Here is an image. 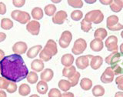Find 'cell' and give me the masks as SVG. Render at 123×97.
Returning <instances> with one entry per match:
<instances>
[{
  "label": "cell",
  "instance_id": "7c38bea8",
  "mask_svg": "<svg viewBox=\"0 0 123 97\" xmlns=\"http://www.w3.org/2000/svg\"><path fill=\"white\" fill-rule=\"evenodd\" d=\"M68 15L66 13V12L65 11H59L57 13H55V15L52 17V22L53 23H55L56 25H62L65 22V21L66 20Z\"/></svg>",
  "mask_w": 123,
  "mask_h": 97
},
{
  "label": "cell",
  "instance_id": "44dd1931",
  "mask_svg": "<svg viewBox=\"0 0 123 97\" xmlns=\"http://www.w3.org/2000/svg\"><path fill=\"white\" fill-rule=\"evenodd\" d=\"M31 15H32V17L35 19V20H40L42 18H43V10H42L41 8L39 7H36L32 10V13H31Z\"/></svg>",
  "mask_w": 123,
  "mask_h": 97
},
{
  "label": "cell",
  "instance_id": "4dcf8cb0",
  "mask_svg": "<svg viewBox=\"0 0 123 97\" xmlns=\"http://www.w3.org/2000/svg\"><path fill=\"white\" fill-rule=\"evenodd\" d=\"M92 94L95 96H102L105 94V89H104L102 86L100 85H97L95 86L92 89Z\"/></svg>",
  "mask_w": 123,
  "mask_h": 97
},
{
  "label": "cell",
  "instance_id": "d590c367",
  "mask_svg": "<svg viewBox=\"0 0 123 97\" xmlns=\"http://www.w3.org/2000/svg\"><path fill=\"white\" fill-rule=\"evenodd\" d=\"M17 90V85L16 83L12 82V81H10L9 86H8L6 91L9 92V93H14V92Z\"/></svg>",
  "mask_w": 123,
  "mask_h": 97
},
{
  "label": "cell",
  "instance_id": "2e32d148",
  "mask_svg": "<svg viewBox=\"0 0 123 97\" xmlns=\"http://www.w3.org/2000/svg\"><path fill=\"white\" fill-rule=\"evenodd\" d=\"M44 67H45L44 63L41 59H35L32 62V63H31V68H32L33 71L36 72H42L44 69Z\"/></svg>",
  "mask_w": 123,
  "mask_h": 97
},
{
  "label": "cell",
  "instance_id": "681fc988",
  "mask_svg": "<svg viewBox=\"0 0 123 97\" xmlns=\"http://www.w3.org/2000/svg\"><path fill=\"white\" fill-rule=\"evenodd\" d=\"M4 57H5V52H4L3 50L0 49V60H2Z\"/></svg>",
  "mask_w": 123,
  "mask_h": 97
},
{
  "label": "cell",
  "instance_id": "cb8c5ba5",
  "mask_svg": "<svg viewBox=\"0 0 123 97\" xmlns=\"http://www.w3.org/2000/svg\"><path fill=\"white\" fill-rule=\"evenodd\" d=\"M30 92H31V89L28 84L23 83L20 85V86L18 88V93L19 95H21L22 96H26L29 95Z\"/></svg>",
  "mask_w": 123,
  "mask_h": 97
},
{
  "label": "cell",
  "instance_id": "c3c4849f",
  "mask_svg": "<svg viewBox=\"0 0 123 97\" xmlns=\"http://www.w3.org/2000/svg\"><path fill=\"white\" fill-rule=\"evenodd\" d=\"M62 96H70V97H73L74 96V94L72 93V92H65V93L62 94Z\"/></svg>",
  "mask_w": 123,
  "mask_h": 97
},
{
  "label": "cell",
  "instance_id": "74e56055",
  "mask_svg": "<svg viewBox=\"0 0 123 97\" xmlns=\"http://www.w3.org/2000/svg\"><path fill=\"white\" fill-rule=\"evenodd\" d=\"M9 80L4 78V77H0V89L1 90H6L9 84Z\"/></svg>",
  "mask_w": 123,
  "mask_h": 97
},
{
  "label": "cell",
  "instance_id": "8992f818",
  "mask_svg": "<svg viewBox=\"0 0 123 97\" xmlns=\"http://www.w3.org/2000/svg\"><path fill=\"white\" fill-rule=\"evenodd\" d=\"M72 39V33L69 32V31H64V32L62 33L61 37L59 40V45L63 49L67 48L68 47V45H70Z\"/></svg>",
  "mask_w": 123,
  "mask_h": 97
},
{
  "label": "cell",
  "instance_id": "484cf974",
  "mask_svg": "<svg viewBox=\"0 0 123 97\" xmlns=\"http://www.w3.org/2000/svg\"><path fill=\"white\" fill-rule=\"evenodd\" d=\"M107 35H108V32L105 29L99 28L95 30V32L94 33V36L95 39H98L103 40V39H105V38L107 36Z\"/></svg>",
  "mask_w": 123,
  "mask_h": 97
},
{
  "label": "cell",
  "instance_id": "91938a15",
  "mask_svg": "<svg viewBox=\"0 0 123 97\" xmlns=\"http://www.w3.org/2000/svg\"><path fill=\"white\" fill-rule=\"evenodd\" d=\"M0 73H1V69H0Z\"/></svg>",
  "mask_w": 123,
  "mask_h": 97
},
{
  "label": "cell",
  "instance_id": "7bdbcfd3",
  "mask_svg": "<svg viewBox=\"0 0 123 97\" xmlns=\"http://www.w3.org/2000/svg\"><path fill=\"white\" fill-rule=\"evenodd\" d=\"M6 13V6L3 2H0V15Z\"/></svg>",
  "mask_w": 123,
  "mask_h": 97
},
{
  "label": "cell",
  "instance_id": "d4e9b609",
  "mask_svg": "<svg viewBox=\"0 0 123 97\" xmlns=\"http://www.w3.org/2000/svg\"><path fill=\"white\" fill-rule=\"evenodd\" d=\"M59 89L62 91H64V92H68L70 88L72 87L71 86V83L69 82V80H65V79H62L59 82V84H58Z\"/></svg>",
  "mask_w": 123,
  "mask_h": 97
},
{
  "label": "cell",
  "instance_id": "e575fe53",
  "mask_svg": "<svg viewBox=\"0 0 123 97\" xmlns=\"http://www.w3.org/2000/svg\"><path fill=\"white\" fill-rule=\"evenodd\" d=\"M68 4L71 7L80 9L83 6V2L82 0H67Z\"/></svg>",
  "mask_w": 123,
  "mask_h": 97
},
{
  "label": "cell",
  "instance_id": "836d02e7",
  "mask_svg": "<svg viewBox=\"0 0 123 97\" xmlns=\"http://www.w3.org/2000/svg\"><path fill=\"white\" fill-rule=\"evenodd\" d=\"M83 13L80 10H75L71 13V18L74 21H79L82 19Z\"/></svg>",
  "mask_w": 123,
  "mask_h": 97
},
{
  "label": "cell",
  "instance_id": "5b68a950",
  "mask_svg": "<svg viewBox=\"0 0 123 97\" xmlns=\"http://www.w3.org/2000/svg\"><path fill=\"white\" fill-rule=\"evenodd\" d=\"M87 48V43L86 41L83 39H78L75 42L74 45L72 46V52L74 55H80L84 52L85 50Z\"/></svg>",
  "mask_w": 123,
  "mask_h": 97
},
{
  "label": "cell",
  "instance_id": "603a6c76",
  "mask_svg": "<svg viewBox=\"0 0 123 97\" xmlns=\"http://www.w3.org/2000/svg\"><path fill=\"white\" fill-rule=\"evenodd\" d=\"M75 72H76L75 67L73 66V65H70V66H67V67L65 66V68L62 70V76L69 79L70 77H72L74 75Z\"/></svg>",
  "mask_w": 123,
  "mask_h": 97
},
{
  "label": "cell",
  "instance_id": "83f0119b",
  "mask_svg": "<svg viewBox=\"0 0 123 97\" xmlns=\"http://www.w3.org/2000/svg\"><path fill=\"white\" fill-rule=\"evenodd\" d=\"M118 23V17L116 16V15H110L107 18L106 20V26L107 28H109V27L114 26L116 24Z\"/></svg>",
  "mask_w": 123,
  "mask_h": 97
},
{
  "label": "cell",
  "instance_id": "7dc6e473",
  "mask_svg": "<svg viewBox=\"0 0 123 97\" xmlns=\"http://www.w3.org/2000/svg\"><path fill=\"white\" fill-rule=\"evenodd\" d=\"M6 39V34L4 33V32H0V42L5 41Z\"/></svg>",
  "mask_w": 123,
  "mask_h": 97
},
{
  "label": "cell",
  "instance_id": "f5cc1de1",
  "mask_svg": "<svg viewBox=\"0 0 123 97\" xmlns=\"http://www.w3.org/2000/svg\"><path fill=\"white\" fill-rule=\"evenodd\" d=\"M115 97H120V96H123V92H116L115 93Z\"/></svg>",
  "mask_w": 123,
  "mask_h": 97
},
{
  "label": "cell",
  "instance_id": "52a82bcc",
  "mask_svg": "<svg viewBox=\"0 0 123 97\" xmlns=\"http://www.w3.org/2000/svg\"><path fill=\"white\" fill-rule=\"evenodd\" d=\"M105 45L109 52L118 51V38L115 36H110L105 40Z\"/></svg>",
  "mask_w": 123,
  "mask_h": 97
},
{
  "label": "cell",
  "instance_id": "1f68e13d",
  "mask_svg": "<svg viewBox=\"0 0 123 97\" xmlns=\"http://www.w3.org/2000/svg\"><path fill=\"white\" fill-rule=\"evenodd\" d=\"M80 76H81L80 73L79 72L76 71V72L75 73V74L68 79L69 82H70V83H71L72 87H74V86H76L77 84H78L79 81V79H80Z\"/></svg>",
  "mask_w": 123,
  "mask_h": 97
},
{
  "label": "cell",
  "instance_id": "ffe728a7",
  "mask_svg": "<svg viewBox=\"0 0 123 97\" xmlns=\"http://www.w3.org/2000/svg\"><path fill=\"white\" fill-rule=\"evenodd\" d=\"M36 90L39 94H42V95L46 94V92L49 90L47 82H45V81H43V80H41L40 82H38L37 83Z\"/></svg>",
  "mask_w": 123,
  "mask_h": 97
},
{
  "label": "cell",
  "instance_id": "3957f363",
  "mask_svg": "<svg viewBox=\"0 0 123 97\" xmlns=\"http://www.w3.org/2000/svg\"><path fill=\"white\" fill-rule=\"evenodd\" d=\"M85 20L95 24H99L104 19V15L100 10H92L88 12L85 16Z\"/></svg>",
  "mask_w": 123,
  "mask_h": 97
},
{
  "label": "cell",
  "instance_id": "d6a6232c",
  "mask_svg": "<svg viewBox=\"0 0 123 97\" xmlns=\"http://www.w3.org/2000/svg\"><path fill=\"white\" fill-rule=\"evenodd\" d=\"M81 29L85 32H88L92 29V22H89L86 20H83L81 22Z\"/></svg>",
  "mask_w": 123,
  "mask_h": 97
},
{
  "label": "cell",
  "instance_id": "60d3db41",
  "mask_svg": "<svg viewBox=\"0 0 123 97\" xmlns=\"http://www.w3.org/2000/svg\"><path fill=\"white\" fill-rule=\"evenodd\" d=\"M110 6V9H111V10L112 11V12H114V13H119L121 10H122V8L121 7H119L118 5H116L115 2H111V5H109Z\"/></svg>",
  "mask_w": 123,
  "mask_h": 97
},
{
  "label": "cell",
  "instance_id": "ee69618b",
  "mask_svg": "<svg viewBox=\"0 0 123 97\" xmlns=\"http://www.w3.org/2000/svg\"><path fill=\"white\" fill-rule=\"evenodd\" d=\"M115 83L117 85L123 84V74H121V76H117V78L115 79Z\"/></svg>",
  "mask_w": 123,
  "mask_h": 97
},
{
  "label": "cell",
  "instance_id": "f6af8a7d",
  "mask_svg": "<svg viewBox=\"0 0 123 97\" xmlns=\"http://www.w3.org/2000/svg\"><path fill=\"white\" fill-rule=\"evenodd\" d=\"M99 2H101L102 5L108 6V5H111V3L113 2V0H99Z\"/></svg>",
  "mask_w": 123,
  "mask_h": 97
},
{
  "label": "cell",
  "instance_id": "5bb4252c",
  "mask_svg": "<svg viewBox=\"0 0 123 97\" xmlns=\"http://www.w3.org/2000/svg\"><path fill=\"white\" fill-rule=\"evenodd\" d=\"M104 47V43L102 40L98 39H95L90 42V48L94 52H100L102 51Z\"/></svg>",
  "mask_w": 123,
  "mask_h": 97
},
{
  "label": "cell",
  "instance_id": "d6986e66",
  "mask_svg": "<svg viewBox=\"0 0 123 97\" xmlns=\"http://www.w3.org/2000/svg\"><path fill=\"white\" fill-rule=\"evenodd\" d=\"M54 76V72L51 69H45L41 73L40 78L42 80L45 81V82H49L51 81Z\"/></svg>",
  "mask_w": 123,
  "mask_h": 97
},
{
  "label": "cell",
  "instance_id": "f1b7e54d",
  "mask_svg": "<svg viewBox=\"0 0 123 97\" xmlns=\"http://www.w3.org/2000/svg\"><path fill=\"white\" fill-rule=\"evenodd\" d=\"M26 79L28 81V83L30 84H35L38 82V76L36 72H29L28 75H27Z\"/></svg>",
  "mask_w": 123,
  "mask_h": 97
},
{
  "label": "cell",
  "instance_id": "6da1fadb",
  "mask_svg": "<svg viewBox=\"0 0 123 97\" xmlns=\"http://www.w3.org/2000/svg\"><path fill=\"white\" fill-rule=\"evenodd\" d=\"M0 69L2 77L15 83L25 79L29 73L22 57L16 53L5 56L0 60Z\"/></svg>",
  "mask_w": 123,
  "mask_h": 97
},
{
  "label": "cell",
  "instance_id": "30bf717a",
  "mask_svg": "<svg viewBox=\"0 0 123 97\" xmlns=\"http://www.w3.org/2000/svg\"><path fill=\"white\" fill-rule=\"evenodd\" d=\"M92 58V56H82L77 58L75 61V64L77 68L79 69H86L88 65H89V59Z\"/></svg>",
  "mask_w": 123,
  "mask_h": 97
},
{
  "label": "cell",
  "instance_id": "9c48e42d",
  "mask_svg": "<svg viewBox=\"0 0 123 97\" xmlns=\"http://www.w3.org/2000/svg\"><path fill=\"white\" fill-rule=\"evenodd\" d=\"M114 76H115L114 72L112 70V69H111V67L110 66V67L106 68V69L104 71L102 75L101 76L100 79H101L102 83L108 84L112 82L114 79Z\"/></svg>",
  "mask_w": 123,
  "mask_h": 97
},
{
  "label": "cell",
  "instance_id": "8d00e7d4",
  "mask_svg": "<svg viewBox=\"0 0 123 97\" xmlns=\"http://www.w3.org/2000/svg\"><path fill=\"white\" fill-rule=\"evenodd\" d=\"M111 69H112V70L114 72V74L115 76L116 75H121V74H123V68H122L121 66H119L118 64H115V65H111Z\"/></svg>",
  "mask_w": 123,
  "mask_h": 97
},
{
  "label": "cell",
  "instance_id": "7a4b0ae2",
  "mask_svg": "<svg viewBox=\"0 0 123 97\" xmlns=\"http://www.w3.org/2000/svg\"><path fill=\"white\" fill-rule=\"evenodd\" d=\"M57 52L58 49L56 42L52 39H49L47 41L44 49H42L39 52V57L43 62H48L51 60L52 56H55Z\"/></svg>",
  "mask_w": 123,
  "mask_h": 97
},
{
  "label": "cell",
  "instance_id": "680465c9",
  "mask_svg": "<svg viewBox=\"0 0 123 97\" xmlns=\"http://www.w3.org/2000/svg\"><path fill=\"white\" fill-rule=\"evenodd\" d=\"M122 65H123V61H122Z\"/></svg>",
  "mask_w": 123,
  "mask_h": 97
},
{
  "label": "cell",
  "instance_id": "e0dca14e",
  "mask_svg": "<svg viewBox=\"0 0 123 97\" xmlns=\"http://www.w3.org/2000/svg\"><path fill=\"white\" fill-rule=\"evenodd\" d=\"M42 49V46L41 45H37L31 47L28 52H27V56H28L29 59H34L37 56V55L39 54L41 52V50Z\"/></svg>",
  "mask_w": 123,
  "mask_h": 97
},
{
  "label": "cell",
  "instance_id": "f35d334b",
  "mask_svg": "<svg viewBox=\"0 0 123 97\" xmlns=\"http://www.w3.org/2000/svg\"><path fill=\"white\" fill-rule=\"evenodd\" d=\"M49 97H61L62 93L58 89L53 88L52 90H50V91L49 92Z\"/></svg>",
  "mask_w": 123,
  "mask_h": 97
},
{
  "label": "cell",
  "instance_id": "ab89813d",
  "mask_svg": "<svg viewBox=\"0 0 123 97\" xmlns=\"http://www.w3.org/2000/svg\"><path fill=\"white\" fill-rule=\"evenodd\" d=\"M25 0H12V4L15 7L21 8L25 5Z\"/></svg>",
  "mask_w": 123,
  "mask_h": 97
},
{
  "label": "cell",
  "instance_id": "6f0895ef",
  "mask_svg": "<svg viewBox=\"0 0 123 97\" xmlns=\"http://www.w3.org/2000/svg\"><path fill=\"white\" fill-rule=\"evenodd\" d=\"M121 36H122V38L123 39V31H122V32H121Z\"/></svg>",
  "mask_w": 123,
  "mask_h": 97
},
{
  "label": "cell",
  "instance_id": "4fadbf2b",
  "mask_svg": "<svg viewBox=\"0 0 123 97\" xmlns=\"http://www.w3.org/2000/svg\"><path fill=\"white\" fill-rule=\"evenodd\" d=\"M27 49H28V46H27V44L24 42H17L12 46L13 52L18 54V55L25 54Z\"/></svg>",
  "mask_w": 123,
  "mask_h": 97
},
{
  "label": "cell",
  "instance_id": "b9f144b4",
  "mask_svg": "<svg viewBox=\"0 0 123 97\" xmlns=\"http://www.w3.org/2000/svg\"><path fill=\"white\" fill-rule=\"evenodd\" d=\"M108 29L110 31H119V30L123 29V25L120 24V23H118V24H116L115 26L109 27V28H108Z\"/></svg>",
  "mask_w": 123,
  "mask_h": 97
},
{
  "label": "cell",
  "instance_id": "8fae6325",
  "mask_svg": "<svg viewBox=\"0 0 123 97\" xmlns=\"http://www.w3.org/2000/svg\"><path fill=\"white\" fill-rule=\"evenodd\" d=\"M121 57H122L121 53H119L118 51H115L112 52V53H111L109 56H108L105 58V61L107 64H109L110 65H113L115 64H118L121 61Z\"/></svg>",
  "mask_w": 123,
  "mask_h": 97
},
{
  "label": "cell",
  "instance_id": "ac0fdd59",
  "mask_svg": "<svg viewBox=\"0 0 123 97\" xmlns=\"http://www.w3.org/2000/svg\"><path fill=\"white\" fill-rule=\"evenodd\" d=\"M73 63H74V56L72 54H65L61 58V63L65 67L72 65Z\"/></svg>",
  "mask_w": 123,
  "mask_h": 97
},
{
  "label": "cell",
  "instance_id": "7402d4cb",
  "mask_svg": "<svg viewBox=\"0 0 123 97\" xmlns=\"http://www.w3.org/2000/svg\"><path fill=\"white\" fill-rule=\"evenodd\" d=\"M80 86L85 91L90 90L92 87V81L88 78H83L80 81Z\"/></svg>",
  "mask_w": 123,
  "mask_h": 97
},
{
  "label": "cell",
  "instance_id": "277c9868",
  "mask_svg": "<svg viewBox=\"0 0 123 97\" xmlns=\"http://www.w3.org/2000/svg\"><path fill=\"white\" fill-rule=\"evenodd\" d=\"M11 16L14 20L18 22L21 24H26L31 19V16L28 13L20 10L12 11V13H11Z\"/></svg>",
  "mask_w": 123,
  "mask_h": 97
},
{
  "label": "cell",
  "instance_id": "bcb514c9",
  "mask_svg": "<svg viewBox=\"0 0 123 97\" xmlns=\"http://www.w3.org/2000/svg\"><path fill=\"white\" fill-rule=\"evenodd\" d=\"M113 2H115L119 7H121L122 9L123 8V0H113Z\"/></svg>",
  "mask_w": 123,
  "mask_h": 97
},
{
  "label": "cell",
  "instance_id": "816d5d0a",
  "mask_svg": "<svg viewBox=\"0 0 123 97\" xmlns=\"http://www.w3.org/2000/svg\"><path fill=\"white\" fill-rule=\"evenodd\" d=\"M96 1H97V0H85V2H86L87 4H93Z\"/></svg>",
  "mask_w": 123,
  "mask_h": 97
},
{
  "label": "cell",
  "instance_id": "db71d44e",
  "mask_svg": "<svg viewBox=\"0 0 123 97\" xmlns=\"http://www.w3.org/2000/svg\"><path fill=\"white\" fill-rule=\"evenodd\" d=\"M120 53H121V55L122 56H123V43H122L121 44V45H120Z\"/></svg>",
  "mask_w": 123,
  "mask_h": 97
},
{
  "label": "cell",
  "instance_id": "4316f807",
  "mask_svg": "<svg viewBox=\"0 0 123 97\" xmlns=\"http://www.w3.org/2000/svg\"><path fill=\"white\" fill-rule=\"evenodd\" d=\"M1 27L4 30H9L13 27V22L9 19L4 18L1 20Z\"/></svg>",
  "mask_w": 123,
  "mask_h": 97
},
{
  "label": "cell",
  "instance_id": "ba28073f",
  "mask_svg": "<svg viewBox=\"0 0 123 97\" xmlns=\"http://www.w3.org/2000/svg\"><path fill=\"white\" fill-rule=\"evenodd\" d=\"M27 31L33 36H38L40 31V23L37 20L29 21L26 26Z\"/></svg>",
  "mask_w": 123,
  "mask_h": 97
},
{
  "label": "cell",
  "instance_id": "9a60e30c",
  "mask_svg": "<svg viewBox=\"0 0 123 97\" xmlns=\"http://www.w3.org/2000/svg\"><path fill=\"white\" fill-rule=\"evenodd\" d=\"M102 63H103L102 58L99 56H92L90 62V65L92 69L97 70V69H98L102 66Z\"/></svg>",
  "mask_w": 123,
  "mask_h": 97
},
{
  "label": "cell",
  "instance_id": "9f6ffc18",
  "mask_svg": "<svg viewBox=\"0 0 123 97\" xmlns=\"http://www.w3.org/2000/svg\"><path fill=\"white\" fill-rule=\"evenodd\" d=\"M51 1L53 2V3H55V4H58V3H59L62 2V0H51Z\"/></svg>",
  "mask_w": 123,
  "mask_h": 97
},
{
  "label": "cell",
  "instance_id": "11a10c76",
  "mask_svg": "<svg viewBox=\"0 0 123 97\" xmlns=\"http://www.w3.org/2000/svg\"><path fill=\"white\" fill-rule=\"evenodd\" d=\"M118 89L122 91H123V84H119L118 85Z\"/></svg>",
  "mask_w": 123,
  "mask_h": 97
},
{
  "label": "cell",
  "instance_id": "f546056e",
  "mask_svg": "<svg viewBox=\"0 0 123 97\" xmlns=\"http://www.w3.org/2000/svg\"><path fill=\"white\" fill-rule=\"evenodd\" d=\"M44 12L48 16H53L56 12V7L53 4H49L45 7Z\"/></svg>",
  "mask_w": 123,
  "mask_h": 97
},
{
  "label": "cell",
  "instance_id": "f907efd6",
  "mask_svg": "<svg viewBox=\"0 0 123 97\" xmlns=\"http://www.w3.org/2000/svg\"><path fill=\"white\" fill-rule=\"evenodd\" d=\"M0 97H6V92L3 90H0Z\"/></svg>",
  "mask_w": 123,
  "mask_h": 97
}]
</instances>
